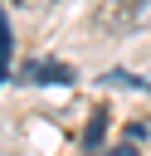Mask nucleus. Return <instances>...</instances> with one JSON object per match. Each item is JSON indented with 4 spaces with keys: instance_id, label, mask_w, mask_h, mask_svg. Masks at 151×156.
I'll return each mask as SVG.
<instances>
[{
    "instance_id": "obj_1",
    "label": "nucleus",
    "mask_w": 151,
    "mask_h": 156,
    "mask_svg": "<svg viewBox=\"0 0 151 156\" xmlns=\"http://www.w3.org/2000/svg\"><path fill=\"white\" fill-rule=\"evenodd\" d=\"M146 15H151V0H97L93 5V24L102 34H132Z\"/></svg>"
},
{
    "instance_id": "obj_2",
    "label": "nucleus",
    "mask_w": 151,
    "mask_h": 156,
    "mask_svg": "<svg viewBox=\"0 0 151 156\" xmlns=\"http://www.w3.org/2000/svg\"><path fill=\"white\" fill-rule=\"evenodd\" d=\"M24 83H73V68L68 63H54V58H29L19 68Z\"/></svg>"
},
{
    "instance_id": "obj_3",
    "label": "nucleus",
    "mask_w": 151,
    "mask_h": 156,
    "mask_svg": "<svg viewBox=\"0 0 151 156\" xmlns=\"http://www.w3.org/2000/svg\"><path fill=\"white\" fill-rule=\"evenodd\" d=\"M5 68H10V24L0 15V83H5Z\"/></svg>"
},
{
    "instance_id": "obj_4",
    "label": "nucleus",
    "mask_w": 151,
    "mask_h": 156,
    "mask_svg": "<svg viewBox=\"0 0 151 156\" xmlns=\"http://www.w3.org/2000/svg\"><path fill=\"white\" fill-rule=\"evenodd\" d=\"M15 5H24V10H49L54 0H15Z\"/></svg>"
},
{
    "instance_id": "obj_5",
    "label": "nucleus",
    "mask_w": 151,
    "mask_h": 156,
    "mask_svg": "<svg viewBox=\"0 0 151 156\" xmlns=\"http://www.w3.org/2000/svg\"><path fill=\"white\" fill-rule=\"evenodd\" d=\"M107 156H136V146H112Z\"/></svg>"
}]
</instances>
